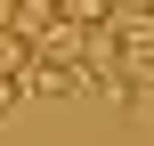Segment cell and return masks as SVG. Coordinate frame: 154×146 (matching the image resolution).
<instances>
[{"instance_id": "obj_1", "label": "cell", "mask_w": 154, "mask_h": 146, "mask_svg": "<svg viewBox=\"0 0 154 146\" xmlns=\"http://www.w3.org/2000/svg\"><path fill=\"white\" fill-rule=\"evenodd\" d=\"M16 98H24V81H8V73H0V114H16Z\"/></svg>"}]
</instances>
